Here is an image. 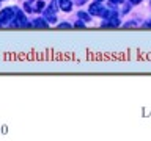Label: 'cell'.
I'll return each instance as SVG.
<instances>
[{"mask_svg": "<svg viewBox=\"0 0 151 141\" xmlns=\"http://www.w3.org/2000/svg\"><path fill=\"white\" fill-rule=\"evenodd\" d=\"M60 3H61V6H63V8L66 9V11H68V9L71 8V5H69V2H66V0H61Z\"/></svg>", "mask_w": 151, "mask_h": 141, "instance_id": "cell-1", "label": "cell"}, {"mask_svg": "<svg viewBox=\"0 0 151 141\" xmlns=\"http://www.w3.org/2000/svg\"><path fill=\"white\" fill-rule=\"evenodd\" d=\"M132 2H134V3H137V2H140V0H132Z\"/></svg>", "mask_w": 151, "mask_h": 141, "instance_id": "cell-2", "label": "cell"}, {"mask_svg": "<svg viewBox=\"0 0 151 141\" xmlns=\"http://www.w3.org/2000/svg\"><path fill=\"white\" fill-rule=\"evenodd\" d=\"M112 2H120V0H112Z\"/></svg>", "mask_w": 151, "mask_h": 141, "instance_id": "cell-3", "label": "cell"}]
</instances>
